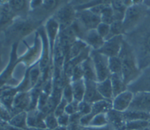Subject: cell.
Wrapping results in <instances>:
<instances>
[{
	"instance_id": "cell-36",
	"label": "cell",
	"mask_w": 150,
	"mask_h": 130,
	"mask_svg": "<svg viewBox=\"0 0 150 130\" xmlns=\"http://www.w3.org/2000/svg\"><path fill=\"white\" fill-rule=\"evenodd\" d=\"M45 122L46 128L50 130H54L59 126L57 118L54 114V113L46 115L45 118Z\"/></svg>"
},
{
	"instance_id": "cell-34",
	"label": "cell",
	"mask_w": 150,
	"mask_h": 130,
	"mask_svg": "<svg viewBox=\"0 0 150 130\" xmlns=\"http://www.w3.org/2000/svg\"><path fill=\"white\" fill-rule=\"evenodd\" d=\"M149 124V121L137 120L126 122L125 129L126 130H139L144 128Z\"/></svg>"
},
{
	"instance_id": "cell-41",
	"label": "cell",
	"mask_w": 150,
	"mask_h": 130,
	"mask_svg": "<svg viewBox=\"0 0 150 130\" xmlns=\"http://www.w3.org/2000/svg\"><path fill=\"white\" fill-rule=\"evenodd\" d=\"M68 104L67 101L62 97L61 101L60 103L57 104L56 106L54 111V114L56 117H58L59 116L61 115L62 114H64L65 113V109L67 104Z\"/></svg>"
},
{
	"instance_id": "cell-17",
	"label": "cell",
	"mask_w": 150,
	"mask_h": 130,
	"mask_svg": "<svg viewBox=\"0 0 150 130\" xmlns=\"http://www.w3.org/2000/svg\"><path fill=\"white\" fill-rule=\"evenodd\" d=\"M86 44L90 47L92 50H98L104 44L105 40L98 33L96 29H92L86 31L83 38Z\"/></svg>"
},
{
	"instance_id": "cell-35",
	"label": "cell",
	"mask_w": 150,
	"mask_h": 130,
	"mask_svg": "<svg viewBox=\"0 0 150 130\" xmlns=\"http://www.w3.org/2000/svg\"><path fill=\"white\" fill-rule=\"evenodd\" d=\"M108 123L107 116L105 113H101L95 115L91 120L88 125L94 127H101L105 125Z\"/></svg>"
},
{
	"instance_id": "cell-1",
	"label": "cell",
	"mask_w": 150,
	"mask_h": 130,
	"mask_svg": "<svg viewBox=\"0 0 150 130\" xmlns=\"http://www.w3.org/2000/svg\"><path fill=\"white\" fill-rule=\"evenodd\" d=\"M132 32L135 41L131 46L141 70L150 67V19L148 16ZM131 32V33H132Z\"/></svg>"
},
{
	"instance_id": "cell-19",
	"label": "cell",
	"mask_w": 150,
	"mask_h": 130,
	"mask_svg": "<svg viewBox=\"0 0 150 130\" xmlns=\"http://www.w3.org/2000/svg\"><path fill=\"white\" fill-rule=\"evenodd\" d=\"M4 3L1 2V27L5 30L7 27L13 23V19L15 17L16 14L12 10L9 5L8 1H4Z\"/></svg>"
},
{
	"instance_id": "cell-42",
	"label": "cell",
	"mask_w": 150,
	"mask_h": 130,
	"mask_svg": "<svg viewBox=\"0 0 150 130\" xmlns=\"http://www.w3.org/2000/svg\"><path fill=\"white\" fill-rule=\"evenodd\" d=\"M79 102L74 100L71 103L67 104L65 109V113L69 115H72L78 112V106Z\"/></svg>"
},
{
	"instance_id": "cell-29",
	"label": "cell",
	"mask_w": 150,
	"mask_h": 130,
	"mask_svg": "<svg viewBox=\"0 0 150 130\" xmlns=\"http://www.w3.org/2000/svg\"><path fill=\"white\" fill-rule=\"evenodd\" d=\"M123 115L126 122L137 120H150V114L138 111L127 110L123 112Z\"/></svg>"
},
{
	"instance_id": "cell-45",
	"label": "cell",
	"mask_w": 150,
	"mask_h": 130,
	"mask_svg": "<svg viewBox=\"0 0 150 130\" xmlns=\"http://www.w3.org/2000/svg\"><path fill=\"white\" fill-rule=\"evenodd\" d=\"M43 2V1H29V7L30 10H35L42 6Z\"/></svg>"
},
{
	"instance_id": "cell-27",
	"label": "cell",
	"mask_w": 150,
	"mask_h": 130,
	"mask_svg": "<svg viewBox=\"0 0 150 130\" xmlns=\"http://www.w3.org/2000/svg\"><path fill=\"white\" fill-rule=\"evenodd\" d=\"M111 6L113 10L114 19L115 20L123 21L127 8L123 1H112Z\"/></svg>"
},
{
	"instance_id": "cell-10",
	"label": "cell",
	"mask_w": 150,
	"mask_h": 130,
	"mask_svg": "<svg viewBox=\"0 0 150 130\" xmlns=\"http://www.w3.org/2000/svg\"><path fill=\"white\" fill-rule=\"evenodd\" d=\"M127 110L138 111L150 114V92L134 93L132 102Z\"/></svg>"
},
{
	"instance_id": "cell-48",
	"label": "cell",
	"mask_w": 150,
	"mask_h": 130,
	"mask_svg": "<svg viewBox=\"0 0 150 130\" xmlns=\"http://www.w3.org/2000/svg\"><path fill=\"white\" fill-rule=\"evenodd\" d=\"M54 130H67L66 128L65 127H62V126H59L57 128H56Z\"/></svg>"
},
{
	"instance_id": "cell-6",
	"label": "cell",
	"mask_w": 150,
	"mask_h": 130,
	"mask_svg": "<svg viewBox=\"0 0 150 130\" xmlns=\"http://www.w3.org/2000/svg\"><path fill=\"white\" fill-rule=\"evenodd\" d=\"M97 78V82H102L111 76L108 68V58L96 50H92L90 54Z\"/></svg>"
},
{
	"instance_id": "cell-24",
	"label": "cell",
	"mask_w": 150,
	"mask_h": 130,
	"mask_svg": "<svg viewBox=\"0 0 150 130\" xmlns=\"http://www.w3.org/2000/svg\"><path fill=\"white\" fill-rule=\"evenodd\" d=\"M111 109H112V101L103 99L92 104L91 112L90 114L93 117H94L98 114L108 113Z\"/></svg>"
},
{
	"instance_id": "cell-28",
	"label": "cell",
	"mask_w": 150,
	"mask_h": 130,
	"mask_svg": "<svg viewBox=\"0 0 150 130\" xmlns=\"http://www.w3.org/2000/svg\"><path fill=\"white\" fill-rule=\"evenodd\" d=\"M10 125L22 129H26L28 128L27 124V113L25 111H22L13 115L9 121Z\"/></svg>"
},
{
	"instance_id": "cell-47",
	"label": "cell",
	"mask_w": 150,
	"mask_h": 130,
	"mask_svg": "<svg viewBox=\"0 0 150 130\" xmlns=\"http://www.w3.org/2000/svg\"><path fill=\"white\" fill-rule=\"evenodd\" d=\"M26 130H46V129H42V128H35V127H28V128Z\"/></svg>"
},
{
	"instance_id": "cell-33",
	"label": "cell",
	"mask_w": 150,
	"mask_h": 130,
	"mask_svg": "<svg viewBox=\"0 0 150 130\" xmlns=\"http://www.w3.org/2000/svg\"><path fill=\"white\" fill-rule=\"evenodd\" d=\"M110 3L106 6V7L100 16L101 22L109 25H110L114 22L113 10Z\"/></svg>"
},
{
	"instance_id": "cell-9",
	"label": "cell",
	"mask_w": 150,
	"mask_h": 130,
	"mask_svg": "<svg viewBox=\"0 0 150 130\" xmlns=\"http://www.w3.org/2000/svg\"><path fill=\"white\" fill-rule=\"evenodd\" d=\"M127 87H128V90L134 93L150 92V67L143 69L138 78Z\"/></svg>"
},
{
	"instance_id": "cell-38",
	"label": "cell",
	"mask_w": 150,
	"mask_h": 130,
	"mask_svg": "<svg viewBox=\"0 0 150 130\" xmlns=\"http://www.w3.org/2000/svg\"><path fill=\"white\" fill-rule=\"evenodd\" d=\"M62 97L67 101L68 103H71L74 100L73 93L70 82L67 83L64 86L62 92Z\"/></svg>"
},
{
	"instance_id": "cell-31",
	"label": "cell",
	"mask_w": 150,
	"mask_h": 130,
	"mask_svg": "<svg viewBox=\"0 0 150 130\" xmlns=\"http://www.w3.org/2000/svg\"><path fill=\"white\" fill-rule=\"evenodd\" d=\"M125 31L122 21L115 20L112 24H110V33L105 40H107L114 36L123 35Z\"/></svg>"
},
{
	"instance_id": "cell-21",
	"label": "cell",
	"mask_w": 150,
	"mask_h": 130,
	"mask_svg": "<svg viewBox=\"0 0 150 130\" xmlns=\"http://www.w3.org/2000/svg\"><path fill=\"white\" fill-rule=\"evenodd\" d=\"M97 88L100 95L104 99L111 101L114 99L110 77L102 82H97Z\"/></svg>"
},
{
	"instance_id": "cell-11",
	"label": "cell",
	"mask_w": 150,
	"mask_h": 130,
	"mask_svg": "<svg viewBox=\"0 0 150 130\" xmlns=\"http://www.w3.org/2000/svg\"><path fill=\"white\" fill-rule=\"evenodd\" d=\"M40 41H41L40 36L39 34L38 31H37L35 36V43H34L33 46L29 48V49L27 51L26 54L19 58V62H22L25 65L28 66L30 65V66L35 64V63L38 56L40 57V58L41 57L42 46V48H40Z\"/></svg>"
},
{
	"instance_id": "cell-12",
	"label": "cell",
	"mask_w": 150,
	"mask_h": 130,
	"mask_svg": "<svg viewBox=\"0 0 150 130\" xmlns=\"http://www.w3.org/2000/svg\"><path fill=\"white\" fill-rule=\"evenodd\" d=\"M134 93L129 90L122 92L113 99L112 109L123 113L127 111L132 102Z\"/></svg>"
},
{
	"instance_id": "cell-7",
	"label": "cell",
	"mask_w": 150,
	"mask_h": 130,
	"mask_svg": "<svg viewBox=\"0 0 150 130\" xmlns=\"http://www.w3.org/2000/svg\"><path fill=\"white\" fill-rule=\"evenodd\" d=\"M76 20L86 31L96 29L98 25L101 23L100 17L88 9L76 10Z\"/></svg>"
},
{
	"instance_id": "cell-14",
	"label": "cell",
	"mask_w": 150,
	"mask_h": 130,
	"mask_svg": "<svg viewBox=\"0 0 150 130\" xmlns=\"http://www.w3.org/2000/svg\"><path fill=\"white\" fill-rule=\"evenodd\" d=\"M30 103V93L18 92L14 97L12 104V108L11 112L14 113V115L18 113L24 111L25 109H29Z\"/></svg>"
},
{
	"instance_id": "cell-30",
	"label": "cell",
	"mask_w": 150,
	"mask_h": 130,
	"mask_svg": "<svg viewBox=\"0 0 150 130\" xmlns=\"http://www.w3.org/2000/svg\"><path fill=\"white\" fill-rule=\"evenodd\" d=\"M108 68L111 74L122 76V62L119 57L108 58Z\"/></svg>"
},
{
	"instance_id": "cell-16",
	"label": "cell",
	"mask_w": 150,
	"mask_h": 130,
	"mask_svg": "<svg viewBox=\"0 0 150 130\" xmlns=\"http://www.w3.org/2000/svg\"><path fill=\"white\" fill-rule=\"evenodd\" d=\"M85 81V93L83 100L90 104H93L99 100L104 99L99 93L97 88L96 82L84 79Z\"/></svg>"
},
{
	"instance_id": "cell-15",
	"label": "cell",
	"mask_w": 150,
	"mask_h": 130,
	"mask_svg": "<svg viewBox=\"0 0 150 130\" xmlns=\"http://www.w3.org/2000/svg\"><path fill=\"white\" fill-rule=\"evenodd\" d=\"M18 44V42L12 44L9 64L6 66L4 71L2 72L1 75V86H2L4 83L7 82L8 81H9V79H11V74L13 72V70L16 66V64L19 62V58H18V55L16 54Z\"/></svg>"
},
{
	"instance_id": "cell-18",
	"label": "cell",
	"mask_w": 150,
	"mask_h": 130,
	"mask_svg": "<svg viewBox=\"0 0 150 130\" xmlns=\"http://www.w3.org/2000/svg\"><path fill=\"white\" fill-rule=\"evenodd\" d=\"M46 115L38 110H30L27 114V124L28 127H35L46 129L45 122Z\"/></svg>"
},
{
	"instance_id": "cell-23",
	"label": "cell",
	"mask_w": 150,
	"mask_h": 130,
	"mask_svg": "<svg viewBox=\"0 0 150 130\" xmlns=\"http://www.w3.org/2000/svg\"><path fill=\"white\" fill-rule=\"evenodd\" d=\"M88 45L81 39L78 38L71 45L68 52L66 55L65 64L69 60L78 56Z\"/></svg>"
},
{
	"instance_id": "cell-32",
	"label": "cell",
	"mask_w": 150,
	"mask_h": 130,
	"mask_svg": "<svg viewBox=\"0 0 150 130\" xmlns=\"http://www.w3.org/2000/svg\"><path fill=\"white\" fill-rule=\"evenodd\" d=\"M27 2L26 1H8L9 6L16 15L25 13L28 9Z\"/></svg>"
},
{
	"instance_id": "cell-2",
	"label": "cell",
	"mask_w": 150,
	"mask_h": 130,
	"mask_svg": "<svg viewBox=\"0 0 150 130\" xmlns=\"http://www.w3.org/2000/svg\"><path fill=\"white\" fill-rule=\"evenodd\" d=\"M118 57L122 62V78L124 83L128 86L138 78L142 70L138 66L131 46L125 40Z\"/></svg>"
},
{
	"instance_id": "cell-22",
	"label": "cell",
	"mask_w": 150,
	"mask_h": 130,
	"mask_svg": "<svg viewBox=\"0 0 150 130\" xmlns=\"http://www.w3.org/2000/svg\"><path fill=\"white\" fill-rule=\"evenodd\" d=\"M81 65L83 71L84 78L87 80L97 82V78L94 65L90 56L85 59L81 64Z\"/></svg>"
},
{
	"instance_id": "cell-3",
	"label": "cell",
	"mask_w": 150,
	"mask_h": 130,
	"mask_svg": "<svg viewBox=\"0 0 150 130\" xmlns=\"http://www.w3.org/2000/svg\"><path fill=\"white\" fill-rule=\"evenodd\" d=\"M148 12L143 1H134V4L127 8L122 21L125 33L134 30L148 16Z\"/></svg>"
},
{
	"instance_id": "cell-46",
	"label": "cell",
	"mask_w": 150,
	"mask_h": 130,
	"mask_svg": "<svg viewBox=\"0 0 150 130\" xmlns=\"http://www.w3.org/2000/svg\"><path fill=\"white\" fill-rule=\"evenodd\" d=\"M143 3L148 9H150V0L143 1Z\"/></svg>"
},
{
	"instance_id": "cell-49",
	"label": "cell",
	"mask_w": 150,
	"mask_h": 130,
	"mask_svg": "<svg viewBox=\"0 0 150 130\" xmlns=\"http://www.w3.org/2000/svg\"><path fill=\"white\" fill-rule=\"evenodd\" d=\"M96 130H109L107 129H96Z\"/></svg>"
},
{
	"instance_id": "cell-4",
	"label": "cell",
	"mask_w": 150,
	"mask_h": 130,
	"mask_svg": "<svg viewBox=\"0 0 150 130\" xmlns=\"http://www.w3.org/2000/svg\"><path fill=\"white\" fill-rule=\"evenodd\" d=\"M37 26V22L31 19L16 20L5 29L6 39L13 41V43L18 42L19 39L31 33Z\"/></svg>"
},
{
	"instance_id": "cell-5",
	"label": "cell",
	"mask_w": 150,
	"mask_h": 130,
	"mask_svg": "<svg viewBox=\"0 0 150 130\" xmlns=\"http://www.w3.org/2000/svg\"><path fill=\"white\" fill-rule=\"evenodd\" d=\"M76 10L70 3L62 6L52 16L59 24L60 31L70 26L76 19Z\"/></svg>"
},
{
	"instance_id": "cell-26",
	"label": "cell",
	"mask_w": 150,
	"mask_h": 130,
	"mask_svg": "<svg viewBox=\"0 0 150 130\" xmlns=\"http://www.w3.org/2000/svg\"><path fill=\"white\" fill-rule=\"evenodd\" d=\"M70 83L72 87L74 100L79 102L83 101L86 89L84 79L83 78L78 80L71 82Z\"/></svg>"
},
{
	"instance_id": "cell-50",
	"label": "cell",
	"mask_w": 150,
	"mask_h": 130,
	"mask_svg": "<svg viewBox=\"0 0 150 130\" xmlns=\"http://www.w3.org/2000/svg\"><path fill=\"white\" fill-rule=\"evenodd\" d=\"M148 15H150V9H148Z\"/></svg>"
},
{
	"instance_id": "cell-40",
	"label": "cell",
	"mask_w": 150,
	"mask_h": 130,
	"mask_svg": "<svg viewBox=\"0 0 150 130\" xmlns=\"http://www.w3.org/2000/svg\"><path fill=\"white\" fill-rule=\"evenodd\" d=\"M81 64L77 65L73 69L71 77L70 78V82L84 78V73H83V71Z\"/></svg>"
},
{
	"instance_id": "cell-43",
	"label": "cell",
	"mask_w": 150,
	"mask_h": 130,
	"mask_svg": "<svg viewBox=\"0 0 150 130\" xmlns=\"http://www.w3.org/2000/svg\"><path fill=\"white\" fill-rule=\"evenodd\" d=\"M57 121L59 126L66 127L70 122V115L66 113L57 117Z\"/></svg>"
},
{
	"instance_id": "cell-37",
	"label": "cell",
	"mask_w": 150,
	"mask_h": 130,
	"mask_svg": "<svg viewBox=\"0 0 150 130\" xmlns=\"http://www.w3.org/2000/svg\"><path fill=\"white\" fill-rule=\"evenodd\" d=\"M96 30L99 35L105 40L110 33V25L101 22L97 27Z\"/></svg>"
},
{
	"instance_id": "cell-39",
	"label": "cell",
	"mask_w": 150,
	"mask_h": 130,
	"mask_svg": "<svg viewBox=\"0 0 150 130\" xmlns=\"http://www.w3.org/2000/svg\"><path fill=\"white\" fill-rule=\"evenodd\" d=\"M92 104L84 101V100L79 102L78 106V113L82 116L87 115L91 112Z\"/></svg>"
},
{
	"instance_id": "cell-8",
	"label": "cell",
	"mask_w": 150,
	"mask_h": 130,
	"mask_svg": "<svg viewBox=\"0 0 150 130\" xmlns=\"http://www.w3.org/2000/svg\"><path fill=\"white\" fill-rule=\"evenodd\" d=\"M124 41L123 35L114 36L105 40L103 45L97 51L108 58L118 57Z\"/></svg>"
},
{
	"instance_id": "cell-25",
	"label": "cell",
	"mask_w": 150,
	"mask_h": 130,
	"mask_svg": "<svg viewBox=\"0 0 150 130\" xmlns=\"http://www.w3.org/2000/svg\"><path fill=\"white\" fill-rule=\"evenodd\" d=\"M114 98L119 94L127 90V86L124 83L122 76L111 74L110 76Z\"/></svg>"
},
{
	"instance_id": "cell-13",
	"label": "cell",
	"mask_w": 150,
	"mask_h": 130,
	"mask_svg": "<svg viewBox=\"0 0 150 130\" xmlns=\"http://www.w3.org/2000/svg\"><path fill=\"white\" fill-rule=\"evenodd\" d=\"M45 30L49 41L50 54L52 59L55 43L60 32L59 24L53 17H51L46 22L45 25Z\"/></svg>"
},
{
	"instance_id": "cell-20",
	"label": "cell",
	"mask_w": 150,
	"mask_h": 130,
	"mask_svg": "<svg viewBox=\"0 0 150 130\" xmlns=\"http://www.w3.org/2000/svg\"><path fill=\"white\" fill-rule=\"evenodd\" d=\"M107 118L114 128L120 130L125 129L126 121L124 117L123 113L111 109L107 113Z\"/></svg>"
},
{
	"instance_id": "cell-44",
	"label": "cell",
	"mask_w": 150,
	"mask_h": 130,
	"mask_svg": "<svg viewBox=\"0 0 150 130\" xmlns=\"http://www.w3.org/2000/svg\"><path fill=\"white\" fill-rule=\"evenodd\" d=\"M9 112L6 107H1V118L4 121H9L12 118V116H11Z\"/></svg>"
}]
</instances>
